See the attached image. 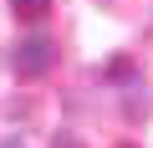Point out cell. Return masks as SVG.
<instances>
[{"label": "cell", "instance_id": "obj_1", "mask_svg": "<svg viewBox=\"0 0 153 148\" xmlns=\"http://www.w3.org/2000/svg\"><path fill=\"white\" fill-rule=\"evenodd\" d=\"M56 66V41L51 36H21L16 46H10V71H16V77L21 82H31V77H46V71Z\"/></svg>", "mask_w": 153, "mask_h": 148}, {"label": "cell", "instance_id": "obj_2", "mask_svg": "<svg viewBox=\"0 0 153 148\" xmlns=\"http://www.w3.org/2000/svg\"><path fill=\"white\" fill-rule=\"evenodd\" d=\"M46 5H51V0H10V10H16L21 21H41V16H46Z\"/></svg>", "mask_w": 153, "mask_h": 148}, {"label": "cell", "instance_id": "obj_3", "mask_svg": "<svg viewBox=\"0 0 153 148\" xmlns=\"http://www.w3.org/2000/svg\"><path fill=\"white\" fill-rule=\"evenodd\" d=\"M51 148H82V138H76V133H56V138H51Z\"/></svg>", "mask_w": 153, "mask_h": 148}, {"label": "cell", "instance_id": "obj_4", "mask_svg": "<svg viewBox=\"0 0 153 148\" xmlns=\"http://www.w3.org/2000/svg\"><path fill=\"white\" fill-rule=\"evenodd\" d=\"M0 148H21V138H5V143H0Z\"/></svg>", "mask_w": 153, "mask_h": 148}, {"label": "cell", "instance_id": "obj_5", "mask_svg": "<svg viewBox=\"0 0 153 148\" xmlns=\"http://www.w3.org/2000/svg\"><path fill=\"white\" fill-rule=\"evenodd\" d=\"M117 148H133V143H117Z\"/></svg>", "mask_w": 153, "mask_h": 148}]
</instances>
